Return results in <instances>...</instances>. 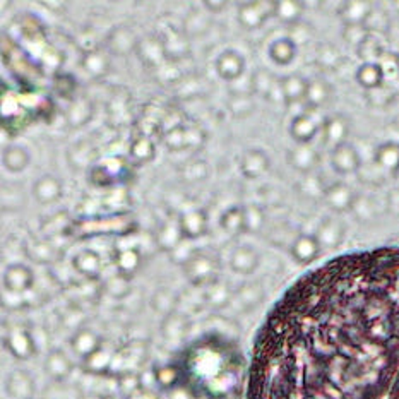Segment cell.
I'll use <instances>...</instances> for the list:
<instances>
[{
  "label": "cell",
  "instance_id": "cell-24",
  "mask_svg": "<svg viewBox=\"0 0 399 399\" xmlns=\"http://www.w3.org/2000/svg\"><path fill=\"white\" fill-rule=\"evenodd\" d=\"M139 43V38L129 26H119V28L111 29L107 38L108 50L111 53H119V55H127V53L135 52V46Z\"/></svg>",
  "mask_w": 399,
  "mask_h": 399
},
{
  "label": "cell",
  "instance_id": "cell-36",
  "mask_svg": "<svg viewBox=\"0 0 399 399\" xmlns=\"http://www.w3.org/2000/svg\"><path fill=\"white\" fill-rule=\"evenodd\" d=\"M129 156L130 160L137 165H146L156 158V144L148 134H139L137 137L133 139L129 146Z\"/></svg>",
  "mask_w": 399,
  "mask_h": 399
},
{
  "label": "cell",
  "instance_id": "cell-20",
  "mask_svg": "<svg viewBox=\"0 0 399 399\" xmlns=\"http://www.w3.org/2000/svg\"><path fill=\"white\" fill-rule=\"evenodd\" d=\"M72 267H74L76 273H79L86 280H98L102 276L103 261L96 250L83 249L77 252L72 259Z\"/></svg>",
  "mask_w": 399,
  "mask_h": 399
},
{
  "label": "cell",
  "instance_id": "cell-50",
  "mask_svg": "<svg viewBox=\"0 0 399 399\" xmlns=\"http://www.w3.org/2000/svg\"><path fill=\"white\" fill-rule=\"evenodd\" d=\"M163 331H165L166 338L168 339H173V338L180 339L182 336H184V331H185L184 319H182L180 316H175V313H172V316H168V319L165 320Z\"/></svg>",
  "mask_w": 399,
  "mask_h": 399
},
{
  "label": "cell",
  "instance_id": "cell-39",
  "mask_svg": "<svg viewBox=\"0 0 399 399\" xmlns=\"http://www.w3.org/2000/svg\"><path fill=\"white\" fill-rule=\"evenodd\" d=\"M304 2H298V0H276L274 18L283 25H298L304 14Z\"/></svg>",
  "mask_w": 399,
  "mask_h": 399
},
{
  "label": "cell",
  "instance_id": "cell-19",
  "mask_svg": "<svg viewBox=\"0 0 399 399\" xmlns=\"http://www.w3.org/2000/svg\"><path fill=\"white\" fill-rule=\"evenodd\" d=\"M344 234H346L344 223L341 222L339 218H336V216H331V218H325L320 222L319 226H317V231L313 235L319 240L323 249H336V247H339L341 242H343Z\"/></svg>",
  "mask_w": 399,
  "mask_h": 399
},
{
  "label": "cell",
  "instance_id": "cell-26",
  "mask_svg": "<svg viewBox=\"0 0 399 399\" xmlns=\"http://www.w3.org/2000/svg\"><path fill=\"white\" fill-rule=\"evenodd\" d=\"M356 83L367 91H374L384 84L386 69L382 67L381 62H363L355 72Z\"/></svg>",
  "mask_w": 399,
  "mask_h": 399
},
{
  "label": "cell",
  "instance_id": "cell-1",
  "mask_svg": "<svg viewBox=\"0 0 399 399\" xmlns=\"http://www.w3.org/2000/svg\"><path fill=\"white\" fill-rule=\"evenodd\" d=\"M247 399H399V249L298 280L255 336Z\"/></svg>",
  "mask_w": 399,
  "mask_h": 399
},
{
  "label": "cell",
  "instance_id": "cell-5",
  "mask_svg": "<svg viewBox=\"0 0 399 399\" xmlns=\"http://www.w3.org/2000/svg\"><path fill=\"white\" fill-rule=\"evenodd\" d=\"M163 142L170 151H184L196 148L203 142V133L196 127H187L184 123H175L163 134Z\"/></svg>",
  "mask_w": 399,
  "mask_h": 399
},
{
  "label": "cell",
  "instance_id": "cell-32",
  "mask_svg": "<svg viewBox=\"0 0 399 399\" xmlns=\"http://www.w3.org/2000/svg\"><path fill=\"white\" fill-rule=\"evenodd\" d=\"M309 79H305L302 74H290L281 77V95L283 102L292 104L297 102H304L307 95Z\"/></svg>",
  "mask_w": 399,
  "mask_h": 399
},
{
  "label": "cell",
  "instance_id": "cell-12",
  "mask_svg": "<svg viewBox=\"0 0 399 399\" xmlns=\"http://www.w3.org/2000/svg\"><path fill=\"white\" fill-rule=\"evenodd\" d=\"M135 55L139 57V60H141L146 67L151 69L161 67L163 62L168 59L165 52V46H163L161 36H156V34L139 38V43L135 46Z\"/></svg>",
  "mask_w": 399,
  "mask_h": 399
},
{
  "label": "cell",
  "instance_id": "cell-8",
  "mask_svg": "<svg viewBox=\"0 0 399 399\" xmlns=\"http://www.w3.org/2000/svg\"><path fill=\"white\" fill-rule=\"evenodd\" d=\"M4 344L9 353L18 360H29L36 355V343L31 332L25 327L9 329L4 336Z\"/></svg>",
  "mask_w": 399,
  "mask_h": 399
},
{
  "label": "cell",
  "instance_id": "cell-22",
  "mask_svg": "<svg viewBox=\"0 0 399 399\" xmlns=\"http://www.w3.org/2000/svg\"><path fill=\"white\" fill-rule=\"evenodd\" d=\"M374 13V6L365 0L344 2L339 9V18L344 26H365Z\"/></svg>",
  "mask_w": 399,
  "mask_h": 399
},
{
  "label": "cell",
  "instance_id": "cell-14",
  "mask_svg": "<svg viewBox=\"0 0 399 399\" xmlns=\"http://www.w3.org/2000/svg\"><path fill=\"white\" fill-rule=\"evenodd\" d=\"M31 194H33V197L38 203L48 206V204H55L62 199V196H64V184H62L59 177L46 173V175H41L38 180H34L33 187H31Z\"/></svg>",
  "mask_w": 399,
  "mask_h": 399
},
{
  "label": "cell",
  "instance_id": "cell-49",
  "mask_svg": "<svg viewBox=\"0 0 399 399\" xmlns=\"http://www.w3.org/2000/svg\"><path fill=\"white\" fill-rule=\"evenodd\" d=\"M91 184L95 187L104 189V187H110L114 185V175H111L110 170L103 165H96L91 168V177H89Z\"/></svg>",
  "mask_w": 399,
  "mask_h": 399
},
{
  "label": "cell",
  "instance_id": "cell-47",
  "mask_svg": "<svg viewBox=\"0 0 399 399\" xmlns=\"http://www.w3.org/2000/svg\"><path fill=\"white\" fill-rule=\"evenodd\" d=\"M254 108L250 95H242V93H235L230 98V110L234 111L235 117H247Z\"/></svg>",
  "mask_w": 399,
  "mask_h": 399
},
{
  "label": "cell",
  "instance_id": "cell-44",
  "mask_svg": "<svg viewBox=\"0 0 399 399\" xmlns=\"http://www.w3.org/2000/svg\"><path fill=\"white\" fill-rule=\"evenodd\" d=\"M204 300L208 304H211L212 307H224L230 302V290H228L226 283L216 280L215 283L206 286V290H204Z\"/></svg>",
  "mask_w": 399,
  "mask_h": 399
},
{
  "label": "cell",
  "instance_id": "cell-43",
  "mask_svg": "<svg viewBox=\"0 0 399 399\" xmlns=\"http://www.w3.org/2000/svg\"><path fill=\"white\" fill-rule=\"evenodd\" d=\"M114 358L115 356L107 351L104 348H100L96 353H93L91 356H88L84 362V369L91 374H104V372L110 370V367L114 365Z\"/></svg>",
  "mask_w": 399,
  "mask_h": 399
},
{
  "label": "cell",
  "instance_id": "cell-2",
  "mask_svg": "<svg viewBox=\"0 0 399 399\" xmlns=\"http://www.w3.org/2000/svg\"><path fill=\"white\" fill-rule=\"evenodd\" d=\"M192 393L208 399H224L240 386V367L234 353L218 343H203L187 358Z\"/></svg>",
  "mask_w": 399,
  "mask_h": 399
},
{
  "label": "cell",
  "instance_id": "cell-28",
  "mask_svg": "<svg viewBox=\"0 0 399 399\" xmlns=\"http://www.w3.org/2000/svg\"><path fill=\"white\" fill-rule=\"evenodd\" d=\"M288 163L300 173H311L319 165V153L311 144H297L288 151Z\"/></svg>",
  "mask_w": 399,
  "mask_h": 399
},
{
  "label": "cell",
  "instance_id": "cell-54",
  "mask_svg": "<svg viewBox=\"0 0 399 399\" xmlns=\"http://www.w3.org/2000/svg\"><path fill=\"white\" fill-rule=\"evenodd\" d=\"M107 399H120V398H117V396H110V398H107Z\"/></svg>",
  "mask_w": 399,
  "mask_h": 399
},
{
  "label": "cell",
  "instance_id": "cell-7",
  "mask_svg": "<svg viewBox=\"0 0 399 399\" xmlns=\"http://www.w3.org/2000/svg\"><path fill=\"white\" fill-rule=\"evenodd\" d=\"M4 292L13 295H22L34 285V273L26 264H11L6 267L2 276Z\"/></svg>",
  "mask_w": 399,
  "mask_h": 399
},
{
  "label": "cell",
  "instance_id": "cell-23",
  "mask_svg": "<svg viewBox=\"0 0 399 399\" xmlns=\"http://www.w3.org/2000/svg\"><path fill=\"white\" fill-rule=\"evenodd\" d=\"M114 262L117 266V273L126 278H133L142 266V254L137 245L117 247V252L114 255Z\"/></svg>",
  "mask_w": 399,
  "mask_h": 399
},
{
  "label": "cell",
  "instance_id": "cell-16",
  "mask_svg": "<svg viewBox=\"0 0 399 399\" xmlns=\"http://www.w3.org/2000/svg\"><path fill=\"white\" fill-rule=\"evenodd\" d=\"M320 133H323V142L327 148L334 149L339 144L348 142V134H350V122L343 115H331L323 122L320 126Z\"/></svg>",
  "mask_w": 399,
  "mask_h": 399
},
{
  "label": "cell",
  "instance_id": "cell-37",
  "mask_svg": "<svg viewBox=\"0 0 399 399\" xmlns=\"http://www.w3.org/2000/svg\"><path fill=\"white\" fill-rule=\"evenodd\" d=\"M375 165L387 173L399 172V144L394 141L382 142L374 154Z\"/></svg>",
  "mask_w": 399,
  "mask_h": 399
},
{
  "label": "cell",
  "instance_id": "cell-42",
  "mask_svg": "<svg viewBox=\"0 0 399 399\" xmlns=\"http://www.w3.org/2000/svg\"><path fill=\"white\" fill-rule=\"evenodd\" d=\"M93 115V104L86 98L76 100L67 110V122L71 127H81L89 122Z\"/></svg>",
  "mask_w": 399,
  "mask_h": 399
},
{
  "label": "cell",
  "instance_id": "cell-10",
  "mask_svg": "<svg viewBox=\"0 0 399 399\" xmlns=\"http://www.w3.org/2000/svg\"><path fill=\"white\" fill-rule=\"evenodd\" d=\"M271 168V158L264 149L247 148L240 156V172L249 180L264 177Z\"/></svg>",
  "mask_w": 399,
  "mask_h": 399
},
{
  "label": "cell",
  "instance_id": "cell-45",
  "mask_svg": "<svg viewBox=\"0 0 399 399\" xmlns=\"http://www.w3.org/2000/svg\"><path fill=\"white\" fill-rule=\"evenodd\" d=\"M245 211V234H259L266 224L264 209L257 204H247L243 206Z\"/></svg>",
  "mask_w": 399,
  "mask_h": 399
},
{
  "label": "cell",
  "instance_id": "cell-30",
  "mask_svg": "<svg viewBox=\"0 0 399 399\" xmlns=\"http://www.w3.org/2000/svg\"><path fill=\"white\" fill-rule=\"evenodd\" d=\"M161 41L163 46H165V52L168 59H182V57L187 55L189 52L187 34L175 29L173 26H170V28L163 31Z\"/></svg>",
  "mask_w": 399,
  "mask_h": 399
},
{
  "label": "cell",
  "instance_id": "cell-13",
  "mask_svg": "<svg viewBox=\"0 0 399 399\" xmlns=\"http://www.w3.org/2000/svg\"><path fill=\"white\" fill-rule=\"evenodd\" d=\"M331 166L339 175H353L362 166V158L353 144L344 142L331 149Z\"/></svg>",
  "mask_w": 399,
  "mask_h": 399
},
{
  "label": "cell",
  "instance_id": "cell-52",
  "mask_svg": "<svg viewBox=\"0 0 399 399\" xmlns=\"http://www.w3.org/2000/svg\"><path fill=\"white\" fill-rule=\"evenodd\" d=\"M69 84H71V86H77L76 79L71 74H59V76H57L55 89H57V93H60L62 96H65V95L69 96V95H71V93H74L71 88H67Z\"/></svg>",
  "mask_w": 399,
  "mask_h": 399
},
{
  "label": "cell",
  "instance_id": "cell-4",
  "mask_svg": "<svg viewBox=\"0 0 399 399\" xmlns=\"http://www.w3.org/2000/svg\"><path fill=\"white\" fill-rule=\"evenodd\" d=\"M274 15V2H266V0H259V2H240L237 11V21L243 29L254 31L261 26L269 18Z\"/></svg>",
  "mask_w": 399,
  "mask_h": 399
},
{
  "label": "cell",
  "instance_id": "cell-25",
  "mask_svg": "<svg viewBox=\"0 0 399 399\" xmlns=\"http://www.w3.org/2000/svg\"><path fill=\"white\" fill-rule=\"evenodd\" d=\"M71 348L77 356L86 360L88 356L96 353L100 348H103V341L95 331H93V329L81 327V329H77L76 334L72 336Z\"/></svg>",
  "mask_w": 399,
  "mask_h": 399
},
{
  "label": "cell",
  "instance_id": "cell-15",
  "mask_svg": "<svg viewBox=\"0 0 399 399\" xmlns=\"http://www.w3.org/2000/svg\"><path fill=\"white\" fill-rule=\"evenodd\" d=\"M259 262H261V254L250 243H238L230 254L231 271L242 276L254 273L259 267Z\"/></svg>",
  "mask_w": 399,
  "mask_h": 399
},
{
  "label": "cell",
  "instance_id": "cell-31",
  "mask_svg": "<svg viewBox=\"0 0 399 399\" xmlns=\"http://www.w3.org/2000/svg\"><path fill=\"white\" fill-rule=\"evenodd\" d=\"M74 367H72L71 358L64 353L62 350H52L46 356L45 360V370L48 374L50 379L53 381L62 382L71 375V372Z\"/></svg>",
  "mask_w": 399,
  "mask_h": 399
},
{
  "label": "cell",
  "instance_id": "cell-40",
  "mask_svg": "<svg viewBox=\"0 0 399 399\" xmlns=\"http://www.w3.org/2000/svg\"><path fill=\"white\" fill-rule=\"evenodd\" d=\"M219 226L228 235L245 234V211L243 206H231L219 216Z\"/></svg>",
  "mask_w": 399,
  "mask_h": 399
},
{
  "label": "cell",
  "instance_id": "cell-35",
  "mask_svg": "<svg viewBox=\"0 0 399 399\" xmlns=\"http://www.w3.org/2000/svg\"><path fill=\"white\" fill-rule=\"evenodd\" d=\"M83 69L91 77H103L110 71V57L104 50L91 48L83 55Z\"/></svg>",
  "mask_w": 399,
  "mask_h": 399
},
{
  "label": "cell",
  "instance_id": "cell-9",
  "mask_svg": "<svg viewBox=\"0 0 399 399\" xmlns=\"http://www.w3.org/2000/svg\"><path fill=\"white\" fill-rule=\"evenodd\" d=\"M178 224H180V231L184 235V240L187 242H196V240L203 238L208 234L209 218L208 212L204 209L194 208L187 209L178 216Z\"/></svg>",
  "mask_w": 399,
  "mask_h": 399
},
{
  "label": "cell",
  "instance_id": "cell-34",
  "mask_svg": "<svg viewBox=\"0 0 399 399\" xmlns=\"http://www.w3.org/2000/svg\"><path fill=\"white\" fill-rule=\"evenodd\" d=\"M31 154L25 146H7L2 153V165L9 173H21L29 166Z\"/></svg>",
  "mask_w": 399,
  "mask_h": 399
},
{
  "label": "cell",
  "instance_id": "cell-41",
  "mask_svg": "<svg viewBox=\"0 0 399 399\" xmlns=\"http://www.w3.org/2000/svg\"><path fill=\"white\" fill-rule=\"evenodd\" d=\"M153 377H154V382H156L161 389L172 391L180 384L182 370L178 365L168 363V365H161V367H158V369H154Z\"/></svg>",
  "mask_w": 399,
  "mask_h": 399
},
{
  "label": "cell",
  "instance_id": "cell-38",
  "mask_svg": "<svg viewBox=\"0 0 399 399\" xmlns=\"http://www.w3.org/2000/svg\"><path fill=\"white\" fill-rule=\"evenodd\" d=\"M331 95H332V88L327 81L312 79L309 81L307 95H305L304 103L307 104L309 108H312V110H317V108H323L324 104L329 102Z\"/></svg>",
  "mask_w": 399,
  "mask_h": 399
},
{
  "label": "cell",
  "instance_id": "cell-51",
  "mask_svg": "<svg viewBox=\"0 0 399 399\" xmlns=\"http://www.w3.org/2000/svg\"><path fill=\"white\" fill-rule=\"evenodd\" d=\"M184 177L187 180H201V178L206 177V165L203 161H196L192 165L185 166Z\"/></svg>",
  "mask_w": 399,
  "mask_h": 399
},
{
  "label": "cell",
  "instance_id": "cell-33",
  "mask_svg": "<svg viewBox=\"0 0 399 399\" xmlns=\"http://www.w3.org/2000/svg\"><path fill=\"white\" fill-rule=\"evenodd\" d=\"M6 391L15 399H31L34 393L33 377L26 370H14L7 377Z\"/></svg>",
  "mask_w": 399,
  "mask_h": 399
},
{
  "label": "cell",
  "instance_id": "cell-21",
  "mask_svg": "<svg viewBox=\"0 0 399 399\" xmlns=\"http://www.w3.org/2000/svg\"><path fill=\"white\" fill-rule=\"evenodd\" d=\"M319 133V122L311 114H298L290 123V135L297 144H311Z\"/></svg>",
  "mask_w": 399,
  "mask_h": 399
},
{
  "label": "cell",
  "instance_id": "cell-6",
  "mask_svg": "<svg viewBox=\"0 0 399 399\" xmlns=\"http://www.w3.org/2000/svg\"><path fill=\"white\" fill-rule=\"evenodd\" d=\"M215 69L219 79L226 81V83H234L240 79L247 69V60L238 50L226 48L219 52V55L215 59Z\"/></svg>",
  "mask_w": 399,
  "mask_h": 399
},
{
  "label": "cell",
  "instance_id": "cell-48",
  "mask_svg": "<svg viewBox=\"0 0 399 399\" xmlns=\"http://www.w3.org/2000/svg\"><path fill=\"white\" fill-rule=\"evenodd\" d=\"M28 255L29 259H33L34 262H40V264H46L53 259V249L50 243L46 242H34L28 247Z\"/></svg>",
  "mask_w": 399,
  "mask_h": 399
},
{
  "label": "cell",
  "instance_id": "cell-17",
  "mask_svg": "<svg viewBox=\"0 0 399 399\" xmlns=\"http://www.w3.org/2000/svg\"><path fill=\"white\" fill-rule=\"evenodd\" d=\"M324 201L327 208L332 209L334 212H346L353 209L356 194L350 185L343 184V182H336V184L329 185L324 191Z\"/></svg>",
  "mask_w": 399,
  "mask_h": 399
},
{
  "label": "cell",
  "instance_id": "cell-29",
  "mask_svg": "<svg viewBox=\"0 0 399 399\" xmlns=\"http://www.w3.org/2000/svg\"><path fill=\"white\" fill-rule=\"evenodd\" d=\"M298 52V46L295 40L290 36H281L276 40L271 41L269 48H267V55H269L271 62H274L280 67H286L295 60Z\"/></svg>",
  "mask_w": 399,
  "mask_h": 399
},
{
  "label": "cell",
  "instance_id": "cell-18",
  "mask_svg": "<svg viewBox=\"0 0 399 399\" xmlns=\"http://www.w3.org/2000/svg\"><path fill=\"white\" fill-rule=\"evenodd\" d=\"M320 250H323V247H320L319 240H317L313 234L298 235V237L293 240L292 247H290V254H292V257L302 266L312 264V262L319 257Z\"/></svg>",
  "mask_w": 399,
  "mask_h": 399
},
{
  "label": "cell",
  "instance_id": "cell-11",
  "mask_svg": "<svg viewBox=\"0 0 399 399\" xmlns=\"http://www.w3.org/2000/svg\"><path fill=\"white\" fill-rule=\"evenodd\" d=\"M250 86L252 93L261 96V98L269 100V102H278V100L283 102L281 77H276L273 72L267 71V69H257V71L252 74Z\"/></svg>",
  "mask_w": 399,
  "mask_h": 399
},
{
  "label": "cell",
  "instance_id": "cell-46",
  "mask_svg": "<svg viewBox=\"0 0 399 399\" xmlns=\"http://www.w3.org/2000/svg\"><path fill=\"white\" fill-rule=\"evenodd\" d=\"M104 290H107V293L110 297L123 298L126 295H129L130 292V280L117 273L108 278L107 283H104Z\"/></svg>",
  "mask_w": 399,
  "mask_h": 399
},
{
  "label": "cell",
  "instance_id": "cell-27",
  "mask_svg": "<svg viewBox=\"0 0 399 399\" xmlns=\"http://www.w3.org/2000/svg\"><path fill=\"white\" fill-rule=\"evenodd\" d=\"M154 242H156V245L161 250L172 254L184 242V235L180 231L178 219H166V222H163L156 230V234H154Z\"/></svg>",
  "mask_w": 399,
  "mask_h": 399
},
{
  "label": "cell",
  "instance_id": "cell-53",
  "mask_svg": "<svg viewBox=\"0 0 399 399\" xmlns=\"http://www.w3.org/2000/svg\"><path fill=\"white\" fill-rule=\"evenodd\" d=\"M204 6H206L209 13H222L228 7V2H211V0H208V2H204Z\"/></svg>",
  "mask_w": 399,
  "mask_h": 399
},
{
  "label": "cell",
  "instance_id": "cell-3",
  "mask_svg": "<svg viewBox=\"0 0 399 399\" xmlns=\"http://www.w3.org/2000/svg\"><path fill=\"white\" fill-rule=\"evenodd\" d=\"M182 269L191 285L196 288H206L218 280L219 261L211 252L196 249L191 257L182 264Z\"/></svg>",
  "mask_w": 399,
  "mask_h": 399
}]
</instances>
